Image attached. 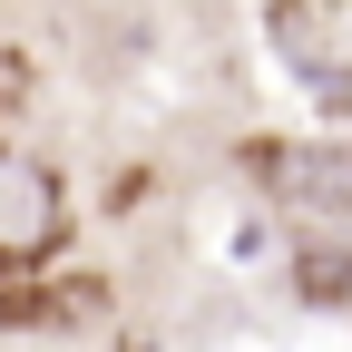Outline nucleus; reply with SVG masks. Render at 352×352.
I'll return each mask as SVG.
<instances>
[{"label": "nucleus", "mask_w": 352, "mask_h": 352, "mask_svg": "<svg viewBox=\"0 0 352 352\" xmlns=\"http://www.w3.org/2000/svg\"><path fill=\"white\" fill-rule=\"evenodd\" d=\"M69 245V186L50 157L30 147H0V274H20V264H50Z\"/></svg>", "instance_id": "nucleus-1"}, {"label": "nucleus", "mask_w": 352, "mask_h": 352, "mask_svg": "<svg viewBox=\"0 0 352 352\" xmlns=\"http://www.w3.org/2000/svg\"><path fill=\"white\" fill-rule=\"evenodd\" d=\"M20 98H30V59H20V50H0V118H10Z\"/></svg>", "instance_id": "nucleus-4"}, {"label": "nucleus", "mask_w": 352, "mask_h": 352, "mask_svg": "<svg viewBox=\"0 0 352 352\" xmlns=\"http://www.w3.org/2000/svg\"><path fill=\"white\" fill-rule=\"evenodd\" d=\"M254 176L294 215H352V147H284V138H264L254 147Z\"/></svg>", "instance_id": "nucleus-3"}, {"label": "nucleus", "mask_w": 352, "mask_h": 352, "mask_svg": "<svg viewBox=\"0 0 352 352\" xmlns=\"http://www.w3.org/2000/svg\"><path fill=\"white\" fill-rule=\"evenodd\" d=\"M264 39L284 50V69L323 108H352V20H342V0H274Z\"/></svg>", "instance_id": "nucleus-2"}]
</instances>
